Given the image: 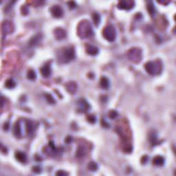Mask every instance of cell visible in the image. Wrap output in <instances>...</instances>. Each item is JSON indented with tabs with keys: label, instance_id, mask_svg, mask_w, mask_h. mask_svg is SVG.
I'll return each mask as SVG.
<instances>
[{
	"label": "cell",
	"instance_id": "cell-1",
	"mask_svg": "<svg viewBox=\"0 0 176 176\" xmlns=\"http://www.w3.org/2000/svg\"><path fill=\"white\" fill-rule=\"evenodd\" d=\"M78 35L81 39H86L93 35V29L91 23L88 20H83L79 23L77 27Z\"/></svg>",
	"mask_w": 176,
	"mask_h": 176
},
{
	"label": "cell",
	"instance_id": "cell-2",
	"mask_svg": "<svg viewBox=\"0 0 176 176\" xmlns=\"http://www.w3.org/2000/svg\"><path fill=\"white\" fill-rule=\"evenodd\" d=\"M145 70L147 72L152 76L158 75L162 70V64L160 61H149L145 65Z\"/></svg>",
	"mask_w": 176,
	"mask_h": 176
},
{
	"label": "cell",
	"instance_id": "cell-3",
	"mask_svg": "<svg viewBox=\"0 0 176 176\" xmlns=\"http://www.w3.org/2000/svg\"><path fill=\"white\" fill-rule=\"evenodd\" d=\"M127 57L131 62H134L135 64H138L141 62L143 58L142 55V50L138 48H131L127 52Z\"/></svg>",
	"mask_w": 176,
	"mask_h": 176
},
{
	"label": "cell",
	"instance_id": "cell-4",
	"mask_svg": "<svg viewBox=\"0 0 176 176\" xmlns=\"http://www.w3.org/2000/svg\"><path fill=\"white\" fill-rule=\"evenodd\" d=\"M102 35L106 40L109 42H113L115 41L116 37V32L114 27L112 25H107L104 28L102 31Z\"/></svg>",
	"mask_w": 176,
	"mask_h": 176
},
{
	"label": "cell",
	"instance_id": "cell-5",
	"mask_svg": "<svg viewBox=\"0 0 176 176\" xmlns=\"http://www.w3.org/2000/svg\"><path fill=\"white\" fill-rule=\"evenodd\" d=\"M75 59V50L73 47H68L63 52V60L65 63L70 62Z\"/></svg>",
	"mask_w": 176,
	"mask_h": 176
},
{
	"label": "cell",
	"instance_id": "cell-6",
	"mask_svg": "<svg viewBox=\"0 0 176 176\" xmlns=\"http://www.w3.org/2000/svg\"><path fill=\"white\" fill-rule=\"evenodd\" d=\"M135 6V2L131 0H124V1H120L117 5V7L120 10H125V11H129L132 9Z\"/></svg>",
	"mask_w": 176,
	"mask_h": 176
},
{
	"label": "cell",
	"instance_id": "cell-7",
	"mask_svg": "<svg viewBox=\"0 0 176 176\" xmlns=\"http://www.w3.org/2000/svg\"><path fill=\"white\" fill-rule=\"evenodd\" d=\"M1 30L4 34H11L14 31V25L11 21H5L1 24Z\"/></svg>",
	"mask_w": 176,
	"mask_h": 176
},
{
	"label": "cell",
	"instance_id": "cell-8",
	"mask_svg": "<svg viewBox=\"0 0 176 176\" xmlns=\"http://www.w3.org/2000/svg\"><path fill=\"white\" fill-rule=\"evenodd\" d=\"M50 13L54 17L60 18L64 15V10L61 6L54 5L50 8Z\"/></svg>",
	"mask_w": 176,
	"mask_h": 176
},
{
	"label": "cell",
	"instance_id": "cell-9",
	"mask_svg": "<svg viewBox=\"0 0 176 176\" xmlns=\"http://www.w3.org/2000/svg\"><path fill=\"white\" fill-rule=\"evenodd\" d=\"M77 104H78V111L82 113L87 112L88 111H89V109L90 108V106L89 105L88 102L83 98L80 99V100L78 101Z\"/></svg>",
	"mask_w": 176,
	"mask_h": 176
},
{
	"label": "cell",
	"instance_id": "cell-10",
	"mask_svg": "<svg viewBox=\"0 0 176 176\" xmlns=\"http://www.w3.org/2000/svg\"><path fill=\"white\" fill-rule=\"evenodd\" d=\"M42 38L43 36L41 34H37V35H35L34 37H32L31 39L30 40V41H29V46L32 48L36 47V46H37L41 43V42L42 41Z\"/></svg>",
	"mask_w": 176,
	"mask_h": 176
},
{
	"label": "cell",
	"instance_id": "cell-11",
	"mask_svg": "<svg viewBox=\"0 0 176 176\" xmlns=\"http://www.w3.org/2000/svg\"><path fill=\"white\" fill-rule=\"evenodd\" d=\"M41 74L43 77L45 78H48L51 76L52 74V70H51L50 66L49 65H45L44 66L41 68Z\"/></svg>",
	"mask_w": 176,
	"mask_h": 176
},
{
	"label": "cell",
	"instance_id": "cell-12",
	"mask_svg": "<svg viewBox=\"0 0 176 176\" xmlns=\"http://www.w3.org/2000/svg\"><path fill=\"white\" fill-rule=\"evenodd\" d=\"M54 37L57 40H62L66 37V32L62 28H56L54 30Z\"/></svg>",
	"mask_w": 176,
	"mask_h": 176
},
{
	"label": "cell",
	"instance_id": "cell-13",
	"mask_svg": "<svg viewBox=\"0 0 176 176\" xmlns=\"http://www.w3.org/2000/svg\"><path fill=\"white\" fill-rule=\"evenodd\" d=\"M86 52L91 56L97 55L99 52V50L97 47L92 45L86 46Z\"/></svg>",
	"mask_w": 176,
	"mask_h": 176
},
{
	"label": "cell",
	"instance_id": "cell-14",
	"mask_svg": "<svg viewBox=\"0 0 176 176\" xmlns=\"http://www.w3.org/2000/svg\"><path fill=\"white\" fill-rule=\"evenodd\" d=\"M66 90L72 94H74L77 90V85L74 82H69L66 85Z\"/></svg>",
	"mask_w": 176,
	"mask_h": 176
},
{
	"label": "cell",
	"instance_id": "cell-15",
	"mask_svg": "<svg viewBox=\"0 0 176 176\" xmlns=\"http://www.w3.org/2000/svg\"><path fill=\"white\" fill-rule=\"evenodd\" d=\"M153 164L157 167H162L165 164V158L161 155H157L153 158Z\"/></svg>",
	"mask_w": 176,
	"mask_h": 176
},
{
	"label": "cell",
	"instance_id": "cell-16",
	"mask_svg": "<svg viewBox=\"0 0 176 176\" xmlns=\"http://www.w3.org/2000/svg\"><path fill=\"white\" fill-rule=\"evenodd\" d=\"M13 133H14V135L16 137L20 138L21 136V124H20V122H19V121L15 124L14 128H13Z\"/></svg>",
	"mask_w": 176,
	"mask_h": 176
},
{
	"label": "cell",
	"instance_id": "cell-17",
	"mask_svg": "<svg viewBox=\"0 0 176 176\" xmlns=\"http://www.w3.org/2000/svg\"><path fill=\"white\" fill-rule=\"evenodd\" d=\"M109 85H110V83H109V81L108 78L105 77V76H102L100 80V88L103 89V90H108L109 88Z\"/></svg>",
	"mask_w": 176,
	"mask_h": 176
},
{
	"label": "cell",
	"instance_id": "cell-18",
	"mask_svg": "<svg viewBox=\"0 0 176 176\" xmlns=\"http://www.w3.org/2000/svg\"><path fill=\"white\" fill-rule=\"evenodd\" d=\"M25 128H26V132L27 134L30 135L35 131V126H34L33 122L30 120H28L25 123Z\"/></svg>",
	"mask_w": 176,
	"mask_h": 176
},
{
	"label": "cell",
	"instance_id": "cell-19",
	"mask_svg": "<svg viewBox=\"0 0 176 176\" xmlns=\"http://www.w3.org/2000/svg\"><path fill=\"white\" fill-rule=\"evenodd\" d=\"M15 158L19 162H21V163H24L26 161V155L24 153L21 151H17L15 153Z\"/></svg>",
	"mask_w": 176,
	"mask_h": 176
},
{
	"label": "cell",
	"instance_id": "cell-20",
	"mask_svg": "<svg viewBox=\"0 0 176 176\" xmlns=\"http://www.w3.org/2000/svg\"><path fill=\"white\" fill-rule=\"evenodd\" d=\"M147 10L149 13L151 15V16L153 17L155 16V13H156V9H155L154 5L153 4V2L152 1H149V4L147 5Z\"/></svg>",
	"mask_w": 176,
	"mask_h": 176
},
{
	"label": "cell",
	"instance_id": "cell-21",
	"mask_svg": "<svg viewBox=\"0 0 176 176\" xmlns=\"http://www.w3.org/2000/svg\"><path fill=\"white\" fill-rule=\"evenodd\" d=\"M5 86L8 89H13L16 86V83H15L14 80L12 79V78H9L5 82Z\"/></svg>",
	"mask_w": 176,
	"mask_h": 176
},
{
	"label": "cell",
	"instance_id": "cell-22",
	"mask_svg": "<svg viewBox=\"0 0 176 176\" xmlns=\"http://www.w3.org/2000/svg\"><path fill=\"white\" fill-rule=\"evenodd\" d=\"M92 19H93L94 23V24L96 25H98L99 23H100V15L98 14V13H94L93 15H92Z\"/></svg>",
	"mask_w": 176,
	"mask_h": 176
},
{
	"label": "cell",
	"instance_id": "cell-23",
	"mask_svg": "<svg viewBox=\"0 0 176 176\" xmlns=\"http://www.w3.org/2000/svg\"><path fill=\"white\" fill-rule=\"evenodd\" d=\"M85 154V149L83 147H79L78 149L76 151V157L78 158H81L82 157H83Z\"/></svg>",
	"mask_w": 176,
	"mask_h": 176
},
{
	"label": "cell",
	"instance_id": "cell-24",
	"mask_svg": "<svg viewBox=\"0 0 176 176\" xmlns=\"http://www.w3.org/2000/svg\"><path fill=\"white\" fill-rule=\"evenodd\" d=\"M27 78L29 80H31V81H34L37 78V74H36L34 70H29L27 73Z\"/></svg>",
	"mask_w": 176,
	"mask_h": 176
},
{
	"label": "cell",
	"instance_id": "cell-25",
	"mask_svg": "<svg viewBox=\"0 0 176 176\" xmlns=\"http://www.w3.org/2000/svg\"><path fill=\"white\" fill-rule=\"evenodd\" d=\"M88 168L90 169L91 171H96L98 169V165L95 162H90L88 164Z\"/></svg>",
	"mask_w": 176,
	"mask_h": 176
},
{
	"label": "cell",
	"instance_id": "cell-26",
	"mask_svg": "<svg viewBox=\"0 0 176 176\" xmlns=\"http://www.w3.org/2000/svg\"><path fill=\"white\" fill-rule=\"evenodd\" d=\"M45 96H46V100H47V101L49 103H50V104L55 103V100H54V98H53L52 95L49 94H46Z\"/></svg>",
	"mask_w": 176,
	"mask_h": 176
},
{
	"label": "cell",
	"instance_id": "cell-27",
	"mask_svg": "<svg viewBox=\"0 0 176 176\" xmlns=\"http://www.w3.org/2000/svg\"><path fill=\"white\" fill-rule=\"evenodd\" d=\"M118 115V112L115 110H112L108 113L109 118L111 119H115L116 118H117Z\"/></svg>",
	"mask_w": 176,
	"mask_h": 176
},
{
	"label": "cell",
	"instance_id": "cell-28",
	"mask_svg": "<svg viewBox=\"0 0 176 176\" xmlns=\"http://www.w3.org/2000/svg\"><path fill=\"white\" fill-rule=\"evenodd\" d=\"M149 140H150V142H151V143L153 145H155L158 144V141H157V137L154 134H151V136H150Z\"/></svg>",
	"mask_w": 176,
	"mask_h": 176
},
{
	"label": "cell",
	"instance_id": "cell-29",
	"mask_svg": "<svg viewBox=\"0 0 176 176\" xmlns=\"http://www.w3.org/2000/svg\"><path fill=\"white\" fill-rule=\"evenodd\" d=\"M87 119H88L89 122L92 124L95 123L96 121V116L94 115H89L88 117H87Z\"/></svg>",
	"mask_w": 176,
	"mask_h": 176
},
{
	"label": "cell",
	"instance_id": "cell-30",
	"mask_svg": "<svg viewBox=\"0 0 176 176\" xmlns=\"http://www.w3.org/2000/svg\"><path fill=\"white\" fill-rule=\"evenodd\" d=\"M32 171L36 173H41V167H39V166H36V167H34L33 168H32Z\"/></svg>",
	"mask_w": 176,
	"mask_h": 176
},
{
	"label": "cell",
	"instance_id": "cell-31",
	"mask_svg": "<svg viewBox=\"0 0 176 176\" xmlns=\"http://www.w3.org/2000/svg\"><path fill=\"white\" fill-rule=\"evenodd\" d=\"M56 175H61V176H64V175H68V173L64 171H59L58 172H56Z\"/></svg>",
	"mask_w": 176,
	"mask_h": 176
},
{
	"label": "cell",
	"instance_id": "cell-32",
	"mask_svg": "<svg viewBox=\"0 0 176 176\" xmlns=\"http://www.w3.org/2000/svg\"><path fill=\"white\" fill-rule=\"evenodd\" d=\"M8 129H9V123H8V122H6V123H5L4 125V129L5 131H7Z\"/></svg>",
	"mask_w": 176,
	"mask_h": 176
},
{
	"label": "cell",
	"instance_id": "cell-33",
	"mask_svg": "<svg viewBox=\"0 0 176 176\" xmlns=\"http://www.w3.org/2000/svg\"><path fill=\"white\" fill-rule=\"evenodd\" d=\"M147 159H148V157L147 156H144L143 158V159H142V162H143V164H145V163H146V162L147 161Z\"/></svg>",
	"mask_w": 176,
	"mask_h": 176
},
{
	"label": "cell",
	"instance_id": "cell-34",
	"mask_svg": "<svg viewBox=\"0 0 176 176\" xmlns=\"http://www.w3.org/2000/svg\"><path fill=\"white\" fill-rule=\"evenodd\" d=\"M72 141V138L70 137V136H69V137L66 138V142L67 143H70Z\"/></svg>",
	"mask_w": 176,
	"mask_h": 176
}]
</instances>
